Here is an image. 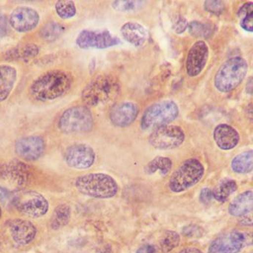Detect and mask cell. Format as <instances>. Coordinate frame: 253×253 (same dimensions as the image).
<instances>
[{
  "label": "cell",
  "mask_w": 253,
  "mask_h": 253,
  "mask_svg": "<svg viewBox=\"0 0 253 253\" xmlns=\"http://www.w3.org/2000/svg\"><path fill=\"white\" fill-rule=\"evenodd\" d=\"M72 82V75L66 71H48L33 81L30 86L31 94L38 101L57 100L67 94Z\"/></svg>",
  "instance_id": "cell-1"
},
{
  "label": "cell",
  "mask_w": 253,
  "mask_h": 253,
  "mask_svg": "<svg viewBox=\"0 0 253 253\" xmlns=\"http://www.w3.org/2000/svg\"><path fill=\"white\" fill-rule=\"evenodd\" d=\"M120 90L116 78L110 75H98L84 88L81 97L87 106H97L118 97Z\"/></svg>",
  "instance_id": "cell-2"
},
{
  "label": "cell",
  "mask_w": 253,
  "mask_h": 253,
  "mask_svg": "<svg viewBox=\"0 0 253 253\" xmlns=\"http://www.w3.org/2000/svg\"><path fill=\"white\" fill-rule=\"evenodd\" d=\"M75 186L81 193L95 198H113L118 192V185L113 177L103 173H91L78 177Z\"/></svg>",
  "instance_id": "cell-3"
},
{
  "label": "cell",
  "mask_w": 253,
  "mask_h": 253,
  "mask_svg": "<svg viewBox=\"0 0 253 253\" xmlns=\"http://www.w3.org/2000/svg\"><path fill=\"white\" fill-rule=\"evenodd\" d=\"M248 63L241 57H231L223 63L214 76L217 91L228 93L237 88L245 78Z\"/></svg>",
  "instance_id": "cell-4"
},
{
  "label": "cell",
  "mask_w": 253,
  "mask_h": 253,
  "mask_svg": "<svg viewBox=\"0 0 253 253\" xmlns=\"http://www.w3.org/2000/svg\"><path fill=\"white\" fill-rule=\"evenodd\" d=\"M179 109L173 100L157 102L145 110L140 122V126L145 131L156 129L172 122L178 116Z\"/></svg>",
  "instance_id": "cell-5"
},
{
  "label": "cell",
  "mask_w": 253,
  "mask_h": 253,
  "mask_svg": "<svg viewBox=\"0 0 253 253\" xmlns=\"http://www.w3.org/2000/svg\"><path fill=\"white\" fill-rule=\"evenodd\" d=\"M204 167L201 161L190 158L182 163L170 177L169 187L175 193L190 189L202 179Z\"/></svg>",
  "instance_id": "cell-6"
},
{
  "label": "cell",
  "mask_w": 253,
  "mask_h": 253,
  "mask_svg": "<svg viewBox=\"0 0 253 253\" xmlns=\"http://www.w3.org/2000/svg\"><path fill=\"white\" fill-rule=\"evenodd\" d=\"M94 119L86 106H72L65 110L59 119L58 126L65 134H81L91 131Z\"/></svg>",
  "instance_id": "cell-7"
},
{
  "label": "cell",
  "mask_w": 253,
  "mask_h": 253,
  "mask_svg": "<svg viewBox=\"0 0 253 253\" xmlns=\"http://www.w3.org/2000/svg\"><path fill=\"white\" fill-rule=\"evenodd\" d=\"M14 203L20 213L33 218L42 217L49 210L46 198L35 191L18 192L14 197Z\"/></svg>",
  "instance_id": "cell-8"
},
{
  "label": "cell",
  "mask_w": 253,
  "mask_h": 253,
  "mask_svg": "<svg viewBox=\"0 0 253 253\" xmlns=\"http://www.w3.org/2000/svg\"><path fill=\"white\" fill-rule=\"evenodd\" d=\"M184 140V131L180 127L166 125L154 130L149 136V142L156 149L169 150L181 146Z\"/></svg>",
  "instance_id": "cell-9"
},
{
  "label": "cell",
  "mask_w": 253,
  "mask_h": 253,
  "mask_svg": "<svg viewBox=\"0 0 253 253\" xmlns=\"http://www.w3.org/2000/svg\"><path fill=\"white\" fill-rule=\"evenodd\" d=\"M76 43L81 49H105L121 43V40L108 30H84L80 32Z\"/></svg>",
  "instance_id": "cell-10"
},
{
  "label": "cell",
  "mask_w": 253,
  "mask_h": 253,
  "mask_svg": "<svg viewBox=\"0 0 253 253\" xmlns=\"http://www.w3.org/2000/svg\"><path fill=\"white\" fill-rule=\"evenodd\" d=\"M94 149L86 144L78 143L72 145L65 152V161L71 168L86 169L90 168L95 161Z\"/></svg>",
  "instance_id": "cell-11"
},
{
  "label": "cell",
  "mask_w": 253,
  "mask_h": 253,
  "mask_svg": "<svg viewBox=\"0 0 253 253\" xmlns=\"http://www.w3.org/2000/svg\"><path fill=\"white\" fill-rule=\"evenodd\" d=\"M45 144L43 137L39 135L23 137L15 143V152L20 158L27 161L40 159L45 152Z\"/></svg>",
  "instance_id": "cell-12"
},
{
  "label": "cell",
  "mask_w": 253,
  "mask_h": 253,
  "mask_svg": "<svg viewBox=\"0 0 253 253\" xmlns=\"http://www.w3.org/2000/svg\"><path fill=\"white\" fill-rule=\"evenodd\" d=\"M39 13L29 7H18L10 15L8 23L16 32L26 33L36 29L40 23Z\"/></svg>",
  "instance_id": "cell-13"
},
{
  "label": "cell",
  "mask_w": 253,
  "mask_h": 253,
  "mask_svg": "<svg viewBox=\"0 0 253 253\" xmlns=\"http://www.w3.org/2000/svg\"><path fill=\"white\" fill-rule=\"evenodd\" d=\"M209 58V48L202 41H197L191 47L186 57V69L188 75L196 77L204 70Z\"/></svg>",
  "instance_id": "cell-14"
},
{
  "label": "cell",
  "mask_w": 253,
  "mask_h": 253,
  "mask_svg": "<svg viewBox=\"0 0 253 253\" xmlns=\"http://www.w3.org/2000/svg\"><path fill=\"white\" fill-rule=\"evenodd\" d=\"M245 242V235L241 232H228L213 241L209 247L208 253H238Z\"/></svg>",
  "instance_id": "cell-15"
},
{
  "label": "cell",
  "mask_w": 253,
  "mask_h": 253,
  "mask_svg": "<svg viewBox=\"0 0 253 253\" xmlns=\"http://www.w3.org/2000/svg\"><path fill=\"white\" fill-rule=\"evenodd\" d=\"M138 113L139 108L136 103L125 101L118 103L112 108L109 118L113 125L122 128L131 125Z\"/></svg>",
  "instance_id": "cell-16"
},
{
  "label": "cell",
  "mask_w": 253,
  "mask_h": 253,
  "mask_svg": "<svg viewBox=\"0 0 253 253\" xmlns=\"http://www.w3.org/2000/svg\"><path fill=\"white\" fill-rule=\"evenodd\" d=\"M11 238L20 245H27L34 241L37 235V228L28 220L14 219L9 223Z\"/></svg>",
  "instance_id": "cell-17"
},
{
  "label": "cell",
  "mask_w": 253,
  "mask_h": 253,
  "mask_svg": "<svg viewBox=\"0 0 253 253\" xmlns=\"http://www.w3.org/2000/svg\"><path fill=\"white\" fill-rule=\"evenodd\" d=\"M213 137L216 144L222 150H231L238 145L240 140L237 130L225 124H219L215 127Z\"/></svg>",
  "instance_id": "cell-18"
},
{
  "label": "cell",
  "mask_w": 253,
  "mask_h": 253,
  "mask_svg": "<svg viewBox=\"0 0 253 253\" xmlns=\"http://www.w3.org/2000/svg\"><path fill=\"white\" fill-rule=\"evenodd\" d=\"M17 80V71L9 65L0 66V102L8 98Z\"/></svg>",
  "instance_id": "cell-19"
},
{
  "label": "cell",
  "mask_w": 253,
  "mask_h": 253,
  "mask_svg": "<svg viewBox=\"0 0 253 253\" xmlns=\"http://www.w3.org/2000/svg\"><path fill=\"white\" fill-rule=\"evenodd\" d=\"M121 33L126 41L134 46H141L147 39V32L140 23L128 22L123 25Z\"/></svg>",
  "instance_id": "cell-20"
},
{
  "label": "cell",
  "mask_w": 253,
  "mask_h": 253,
  "mask_svg": "<svg viewBox=\"0 0 253 253\" xmlns=\"http://www.w3.org/2000/svg\"><path fill=\"white\" fill-rule=\"evenodd\" d=\"M253 192L246 191L232 201L228 210L231 215L243 217L253 211Z\"/></svg>",
  "instance_id": "cell-21"
},
{
  "label": "cell",
  "mask_w": 253,
  "mask_h": 253,
  "mask_svg": "<svg viewBox=\"0 0 253 253\" xmlns=\"http://www.w3.org/2000/svg\"><path fill=\"white\" fill-rule=\"evenodd\" d=\"M40 48L35 43H26L11 48L6 53V58L12 60H30L39 54Z\"/></svg>",
  "instance_id": "cell-22"
},
{
  "label": "cell",
  "mask_w": 253,
  "mask_h": 253,
  "mask_svg": "<svg viewBox=\"0 0 253 253\" xmlns=\"http://www.w3.org/2000/svg\"><path fill=\"white\" fill-rule=\"evenodd\" d=\"M231 165L232 170L239 174H246L252 171L253 168V150L246 151L235 156Z\"/></svg>",
  "instance_id": "cell-23"
},
{
  "label": "cell",
  "mask_w": 253,
  "mask_h": 253,
  "mask_svg": "<svg viewBox=\"0 0 253 253\" xmlns=\"http://www.w3.org/2000/svg\"><path fill=\"white\" fill-rule=\"evenodd\" d=\"M71 208L68 204L59 205L53 211L51 215V226L53 229L64 227L69 223L71 219Z\"/></svg>",
  "instance_id": "cell-24"
},
{
  "label": "cell",
  "mask_w": 253,
  "mask_h": 253,
  "mask_svg": "<svg viewBox=\"0 0 253 253\" xmlns=\"http://www.w3.org/2000/svg\"><path fill=\"white\" fill-rule=\"evenodd\" d=\"M238 189L236 182L231 179L222 180L212 191L213 198L220 203L227 201L229 196Z\"/></svg>",
  "instance_id": "cell-25"
},
{
  "label": "cell",
  "mask_w": 253,
  "mask_h": 253,
  "mask_svg": "<svg viewBox=\"0 0 253 253\" xmlns=\"http://www.w3.org/2000/svg\"><path fill=\"white\" fill-rule=\"evenodd\" d=\"M172 168V162L169 158L166 157H156L151 161L145 167V172L152 174L160 171L162 175H166Z\"/></svg>",
  "instance_id": "cell-26"
},
{
  "label": "cell",
  "mask_w": 253,
  "mask_h": 253,
  "mask_svg": "<svg viewBox=\"0 0 253 253\" xmlns=\"http://www.w3.org/2000/svg\"><path fill=\"white\" fill-rule=\"evenodd\" d=\"M64 31L65 28L61 24L56 22H51L47 23L42 28L41 31V36L45 41L53 42L58 39L63 35Z\"/></svg>",
  "instance_id": "cell-27"
},
{
  "label": "cell",
  "mask_w": 253,
  "mask_h": 253,
  "mask_svg": "<svg viewBox=\"0 0 253 253\" xmlns=\"http://www.w3.org/2000/svg\"><path fill=\"white\" fill-rule=\"evenodd\" d=\"M55 11L57 15L63 20L72 18L77 14L75 2L69 0H61L56 2Z\"/></svg>",
  "instance_id": "cell-28"
},
{
  "label": "cell",
  "mask_w": 253,
  "mask_h": 253,
  "mask_svg": "<svg viewBox=\"0 0 253 253\" xmlns=\"http://www.w3.org/2000/svg\"><path fill=\"white\" fill-rule=\"evenodd\" d=\"M180 243V236L178 234L172 231L167 232L161 239L160 243L161 251L164 253H167L171 251L178 246Z\"/></svg>",
  "instance_id": "cell-29"
},
{
  "label": "cell",
  "mask_w": 253,
  "mask_h": 253,
  "mask_svg": "<svg viewBox=\"0 0 253 253\" xmlns=\"http://www.w3.org/2000/svg\"><path fill=\"white\" fill-rule=\"evenodd\" d=\"M144 2L142 1H115L112 3L114 9L120 12H129L140 8Z\"/></svg>",
  "instance_id": "cell-30"
},
{
  "label": "cell",
  "mask_w": 253,
  "mask_h": 253,
  "mask_svg": "<svg viewBox=\"0 0 253 253\" xmlns=\"http://www.w3.org/2000/svg\"><path fill=\"white\" fill-rule=\"evenodd\" d=\"M189 32L195 38H207L210 35V29L204 23L200 22H192L188 25Z\"/></svg>",
  "instance_id": "cell-31"
},
{
  "label": "cell",
  "mask_w": 253,
  "mask_h": 253,
  "mask_svg": "<svg viewBox=\"0 0 253 253\" xmlns=\"http://www.w3.org/2000/svg\"><path fill=\"white\" fill-rule=\"evenodd\" d=\"M204 8L206 11L211 14L219 15L224 11L225 5L222 1H206L204 2Z\"/></svg>",
  "instance_id": "cell-32"
},
{
  "label": "cell",
  "mask_w": 253,
  "mask_h": 253,
  "mask_svg": "<svg viewBox=\"0 0 253 253\" xmlns=\"http://www.w3.org/2000/svg\"><path fill=\"white\" fill-rule=\"evenodd\" d=\"M9 32V23L5 14L0 10V38L8 35Z\"/></svg>",
  "instance_id": "cell-33"
},
{
  "label": "cell",
  "mask_w": 253,
  "mask_h": 253,
  "mask_svg": "<svg viewBox=\"0 0 253 253\" xmlns=\"http://www.w3.org/2000/svg\"><path fill=\"white\" fill-rule=\"evenodd\" d=\"M249 15H253V2H247L244 3L238 11V16L240 19L244 18Z\"/></svg>",
  "instance_id": "cell-34"
},
{
  "label": "cell",
  "mask_w": 253,
  "mask_h": 253,
  "mask_svg": "<svg viewBox=\"0 0 253 253\" xmlns=\"http://www.w3.org/2000/svg\"><path fill=\"white\" fill-rule=\"evenodd\" d=\"M188 28V23L186 21V19L183 17H180L177 19L176 23H174V26H173V29H174V32L177 34H182Z\"/></svg>",
  "instance_id": "cell-35"
},
{
  "label": "cell",
  "mask_w": 253,
  "mask_h": 253,
  "mask_svg": "<svg viewBox=\"0 0 253 253\" xmlns=\"http://www.w3.org/2000/svg\"><path fill=\"white\" fill-rule=\"evenodd\" d=\"M212 192L210 190L209 188H204L201 191L200 193V201L202 204H207L211 202V199H212Z\"/></svg>",
  "instance_id": "cell-36"
},
{
  "label": "cell",
  "mask_w": 253,
  "mask_h": 253,
  "mask_svg": "<svg viewBox=\"0 0 253 253\" xmlns=\"http://www.w3.org/2000/svg\"><path fill=\"white\" fill-rule=\"evenodd\" d=\"M241 27L244 30L248 32H253V15H249L244 18L241 19Z\"/></svg>",
  "instance_id": "cell-37"
},
{
  "label": "cell",
  "mask_w": 253,
  "mask_h": 253,
  "mask_svg": "<svg viewBox=\"0 0 253 253\" xmlns=\"http://www.w3.org/2000/svg\"><path fill=\"white\" fill-rule=\"evenodd\" d=\"M10 198V194L8 191L5 188L0 186V204H4Z\"/></svg>",
  "instance_id": "cell-38"
},
{
  "label": "cell",
  "mask_w": 253,
  "mask_h": 253,
  "mask_svg": "<svg viewBox=\"0 0 253 253\" xmlns=\"http://www.w3.org/2000/svg\"><path fill=\"white\" fill-rule=\"evenodd\" d=\"M136 253H155V249L153 246L146 244V245H143V247H140Z\"/></svg>",
  "instance_id": "cell-39"
},
{
  "label": "cell",
  "mask_w": 253,
  "mask_h": 253,
  "mask_svg": "<svg viewBox=\"0 0 253 253\" xmlns=\"http://www.w3.org/2000/svg\"><path fill=\"white\" fill-rule=\"evenodd\" d=\"M197 251H198L197 250H186L180 252V253H196Z\"/></svg>",
  "instance_id": "cell-40"
},
{
  "label": "cell",
  "mask_w": 253,
  "mask_h": 253,
  "mask_svg": "<svg viewBox=\"0 0 253 253\" xmlns=\"http://www.w3.org/2000/svg\"><path fill=\"white\" fill-rule=\"evenodd\" d=\"M1 214H2V212H1V209H0V217H1Z\"/></svg>",
  "instance_id": "cell-41"
}]
</instances>
